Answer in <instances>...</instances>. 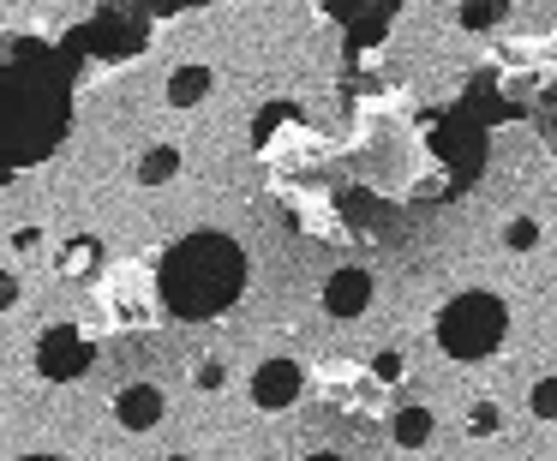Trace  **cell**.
I'll return each instance as SVG.
<instances>
[{
    "label": "cell",
    "mask_w": 557,
    "mask_h": 461,
    "mask_svg": "<svg viewBox=\"0 0 557 461\" xmlns=\"http://www.w3.org/2000/svg\"><path fill=\"white\" fill-rule=\"evenodd\" d=\"M162 300L174 318H216L240 300L246 282V258L228 234H186L168 258H162Z\"/></svg>",
    "instance_id": "obj_1"
},
{
    "label": "cell",
    "mask_w": 557,
    "mask_h": 461,
    "mask_svg": "<svg viewBox=\"0 0 557 461\" xmlns=\"http://www.w3.org/2000/svg\"><path fill=\"white\" fill-rule=\"evenodd\" d=\"M504 324H510L504 300L486 294V288H474V294H456V300L438 312V342H444L450 360H486V354H498Z\"/></svg>",
    "instance_id": "obj_2"
},
{
    "label": "cell",
    "mask_w": 557,
    "mask_h": 461,
    "mask_svg": "<svg viewBox=\"0 0 557 461\" xmlns=\"http://www.w3.org/2000/svg\"><path fill=\"white\" fill-rule=\"evenodd\" d=\"M36 366H42L48 378H78V372L90 366V342H84L78 330H48L42 348H36Z\"/></svg>",
    "instance_id": "obj_3"
},
{
    "label": "cell",
    "mask_w": 557,
    "mask_h": 461,
    "mask_svg": "<svg viewBox=\"0 0 557 461\" xmlns=\"http://www.w3.org/2000/svg\"><path fill=\"white\" fill-rule=\"evenodd\" d=\"M300 366L294 360H264L258 366V378H252V402L258 408H288V402H300Z\"/></svg>",
    "instance_id": "obj_4"
},
{
    "label": "cell",
    "mask_w": 557,
    "mask_h": 461,
    "mask_svg": "<svg viewBox=\"0 0 557 461\" xmlns=\"http://www.w3.org/2000/svg\"><path fill=\"white\" fill-rule=\"evenodd\" d=\"M324 306H330V318H360L372 306V276L366 270H336L324 282Z\"/></svg>",
    "instance_id": "obj_5"
},
{
    "label": "cell",
    "mask_w": 557,
    "mask_h": 461,
    "mask_svg": "<svg viewBox=\"0 0 557 461\" xmlns=\"http://www.w3.org/2000/svg\"><path fill=\"white\" fill-rule=\"evenodd\" d=\"M114 420H120L126 432H150V426L162 420V390H156V384H126L120 402H114Z\"/></svg>",
    "instance_id": "obj_6"
},
{
    "label": "cell",
    "mask_w": 557,
    "mask_h": 461,
    "mask_svg": "<svg viewBox=\"0 0 557 461\" xmlns=\"http://www.w3.org/2000/svg\"><path fill=\"white\" fill-rule=\"evenodd\" d=\"M210 96V66H180L174 78H168V102L174 108H198Z\"/></svg>",
    "instance_id": "obj_7"
},
{
    "label": "cell",
    "mask_w": 557,
    "mask_h": 461,
    "mask_svg": "<svg viewBox=\"0 0 557 461\" xmlns=\"http://www.w3.org/2000/svg\"><path fill=\"white\" fill-rule=\"evenodd\" d=\"M174 168H180V150H168V144H156L144 162H138V180L144 186H162V180H174Z\"/></svg>",
    "instance_id": "obj_8"
},
{
    "label": "cell",
    "mask_w": 557,
    "mask_h": 461,
    "mask_svg": "<svg viewBox=\"0 0 557 461\" xmlns=\"http://www.w3.org/2000/svg\"><path fill=\"white\" fill-rule=\"evenodd\" d=\"M426 438H432V414H426V408H408V414L396 420V444H408V450H420Z\"/></svg>",
    "instance_id": "obj_9"
},
{
    "label": "cell",
    "mask_w": 557,
    "mask_h": 461,
    "mask_svg": "<svg viewBox=\"0 0 557 461\" xmlns=\"http://www.w3.org/2000/svg\"><path fill=\"white\" fill-rule=\"evenodd\" d=\"M504 12H510V0H462V24L468 30H492Z\"/></svg>",
    "instance_id": "obj_10"
},
{
    "label": "cell",
    "mask_w": 557,
    "mask_h": 461,
    "mask_svg": "<svg viewBox=\"0 0 557 461\" xmlns=\"http://www.w3.org/2000/svg\"><path fill=\"white\" fill-rule=\"evenodd\" d=\"M504 246H510V252H534V246H540V228H534V222H510Z\"/></svg>",
    "instance_id": "obj_11"
},
{
    "label": "cell",
    "mask_w": 557,
    "mask_h": 461,
    "mask_svg": "<svg viewBox=\"0 0 557 461\" xmlns=\"http://www.w3.org/2000/svg\"><path fill=\"white\" fill-rule=\"evenodd\" d=\"M534 414H540V420H557V378H540V384H534Z\"/></svg>",
    "instance_id": "obj_12"
},
{
    "label": "cell",
    "mask_w": 557,
    "mask_h": 461,
    "mask_svg": "<svg viewBox=\"0 0 557 461\" xmlns=\"http://www.w3.org/2000/svg\"><path fill=\"white\" fill-rule=\"evenodd\" d=\"M474 432H498V408H492V402L474 408Z\"/></svg>",
    "instance_id": "obj_13"
}]
</instances>
